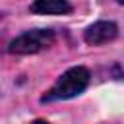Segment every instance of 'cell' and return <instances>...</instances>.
<instances>
[{"label": "cell", "mask_w": 124, "mask_h": 124, "mask_svg": "<svg viewBox=\"0 0 124 124\" xmlns=\"http://www.w3.org/2000/svg\"><path fill=\"white\" fill-rule=\"evenodd\" d=\"M89 70L83 66H74L70 70H66L56 83L46 91V95H43V103H52V101H64V99H72L78 97L79 93H83V89L89 83Z\"/></svg>", "instance_id": "cell-1"}, {"label": "cell", "mask_w": 124, "mask_h": 124, "mask_svg": "<svg viewBox=\"0 0 124 124\" xmlns=\"http://www.w3.org/2000/svg\"><path fill=\"white\" fill-rule=\"evenodd\" d=\"M54 39H56L54 31H50V29L25 31L19 37H16L14 41H10L8 52L10 54H35V52H41V50L52 46Z\"/></svg>", "instance_id": "cell-2"}, {"label": "cell", "mask_w": 124, "mask_h": 124, "mask_svg": "<svg viewBox=\"0 0 124 124\" xmlns=\"http://www.w3.org/2000/svg\"><path fill=\"white\" fill-rule=\"evenodd\" d=\"M116 35H118L116 23H112V21H97V23H93V25H89L85 29L83 39H85L87 45L95 46V45H105V43L116 39Z\"/></svg>", "instance_id": "cell-3"}, {"label": "cell", "mask_w": 124, "mask_h": 124, "mask_svg": "<svg viewBox=\"0 0 124 124\" xmlns=\"http://www.w3.org/2000/svg\"><path fill=\"white\" fill-rule=\"evenodd\" d=\"M33 14H70L72 4L68 0H35L31 4Z\"/></svg>", "instance_id": "cell-4"}, {"label": "cell", "mask_w": 124, "mask_h": 124, "mask_svg": "<svg viewBox=\"0 0 124 124\" xmlns=\"http://www.w3.org/2000/svg\"><path fill=\"white\" fill-rule=\"evenodd\" d=\"M33 124H48V122H46V120H35Z\"/></svg>", "instance_id": "cell-5"}, {"label": "cell", "mask_w": 124, "mask_h": 124, "mask_svg": "<svg viewBox=\"0 0 124 124\" xmlns=\"http://www.w3.org/2000/svg\"><path fill=\"white\" fill-rule=\"evenodd\" d=\"M116 2H118V4H124V0H116Z\"/></svg>", "instance_id": "cell-6"}]
</instances>
